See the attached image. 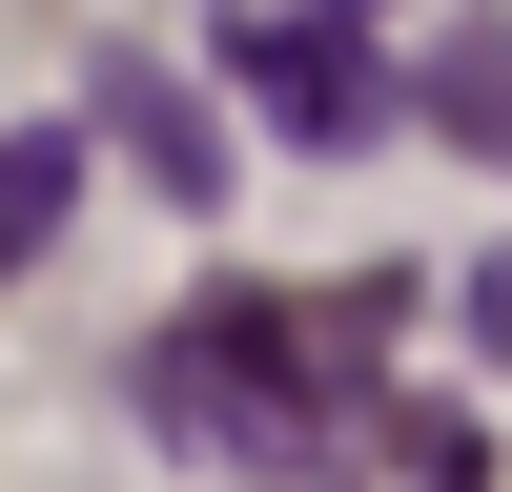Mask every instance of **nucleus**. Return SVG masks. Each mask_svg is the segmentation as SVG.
I'll return each instance as SVG.
<instances>
[{
  "mask_svg": "<svg viewBox=\"0 0 512 492\" xmlns=\"http://www.w3.org/2000/svg\"><path fill=\"white\" fill-rule=\"evenodd\" d=\"M82 164H103V123H0V267H41V246H62Z\"/></svg>",
  "mask_w": 512,
  "mask_h": 492,
  "instance_id": "nucleus-4",
  "label": "nucleus"
},
{
  "mask_svg": "<svg viewBox=\"0 0 512 492\" xmlns=\"http://www.w3.org/2000/svg\"><path fill=\"white\" fill-rule=\"evenodd\" d=\"M226 62H246V103H267L287 144H369V123H390V62H369L349 21H226Z\"/></svg>",
  "mask_w": 512,
  "mask_h": 492,
  "instance_id": "nucleus-2",
  "label": "nucleus"
},
{
  "mask_svg": "<svg viewBox=\"0 0 512 492\" xmlns=\"http://www.w3.org/2000/svg\"><path fill=\"white\" fill-rule=\"evenodd\" d=\"M144 410L205 451H246V472H308L328 451V390H308V308H267V287H226V308H185L144 349Z\"/></svg>",
  "mask_w": 512,
  "mask_h": 492,
  "instance_id": "nucleus-1",
  "label": "nucleus"
},
{
  "mask_svg": "<svg viewBox=\"0 0 512 492\" xmlns=\"http://www.w3.org/2000/svg\"><path fill=\"white\" fill-rule=\"evenodd\" d=\"M82 123H103V144L144 164L164 205H226V123H205V103H185L164 62H103V103H82Z\"/></svg>",
  "mask_w": 512,
  "mask_h": 492,
  "instance_id": "nucleus-3",
  "label": "nucleus"
},
{
  "mask_svg": "<svg viewBox=\"0 0 512 492\" xmlns=\"http://www.w3.org/2000/svg\"><path fill=\"white\" fill-rule=\"evenodd\" d=\"M431 123L472 164H512V41H451V62H431Z\"/></svg>",
  "mask_w": 512,
  "mask_h": 492,
  "instance_id": "nucleus-5",
  "label": "nucleus"
}]
</instances>
